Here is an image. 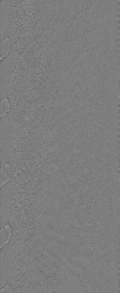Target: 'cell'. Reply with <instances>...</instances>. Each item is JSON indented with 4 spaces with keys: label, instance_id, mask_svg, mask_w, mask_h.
I'll return each instance as SVG.
<instances>
[{
    "label": "cell",
    "instance_id": "obj_1",
    "mask_svg": "<svg viewBox=\"0 0 120 293\" xmlns=\"http://www.w3.org/2000/svg\"><path fill=\"white\" fill-rule=\"evenodd\" d=\"M0 230L1 246L3 245L4 246V243L5 244V243H7V242L9 241L10 236L11 228L9 225H8Z\"/></svg>",
    "mask_w": 120,
    "mask_h": 293
}]
</instances>
